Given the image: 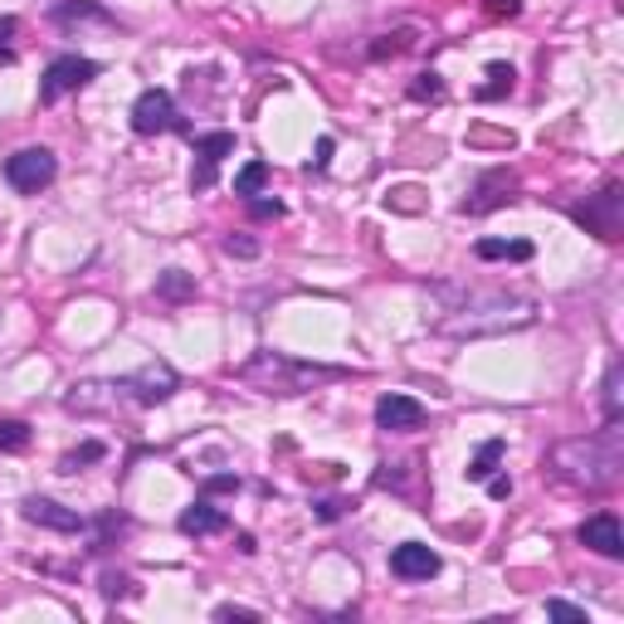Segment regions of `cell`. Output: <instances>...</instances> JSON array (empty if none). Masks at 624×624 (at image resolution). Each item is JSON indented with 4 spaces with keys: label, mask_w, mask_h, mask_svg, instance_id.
<instances>
[{
    "label": "cell",
    "mask_w": 624,
    "mask_h": 624,
    "mask_svg": "<svg viewBox=\"0 0 624 624\" xmlns=\"http://www.w3.org/2000/svg\"><path fill=\"white\" fill-rule=\"evenodd\" d=\"M552 474L571 488L605 492L624 478V430L605 424V430L586 434V440H566L552 449Z\"/></svg>",
    "instance_id": "obj_1"
},
{
    "label": "cell",
    "mask_w": 624,
    "mask_h": 624,
    "mask_svg": "<svg viewBox=\"0 0 624 624\" xmlns=\"http://www.w3.org/2000/svg\"><path fill=\"white\" fill-rule=\"evenodd\" d=\"M449 298H454V308H444V317L434 327H440L444 337H488V332H518V327H532L536 322V303L532 298H518V293H454L444 288Z\"/></svg>",
    "instance_id": "obj_2"
},
{
    "label": "cell",
    "mask_w": 624,
    "mask_h": 624,
    "mask_svg": "<svg viewBox=\"0 0 624 624\" xmlns=\"http://www.w3.org/2000/svg\"><path fill=\"white\" fill-rule=\"evenodd\" d=\"M235 381L264 390V396H303V390H313L317 381H337V371L303 366V361H288L279 352H259L254 361H245V366L235 371Z\"/></svg>",
    "instance_id": "obj_3"
},
{
    "label": "cell",
    "mask_w": 624,
    "mask_h": 624,
    "mask_svg": "<svg viewBox=\"0 0 624 624\" xmlns=\"http://www.w3.org/2000/svg\"><path fill=\"white\" fill-rule=\"evenodd\" d=\"M54 177H59V161H54L49 147H25L5 161V181L15 185L20 195H39L45 185H54Z\"/></svg>",
    "instance_id": "obj_4"
},
{
    "label": "cell",
    "mask_w": 624,
    "mask_h": 624,
    "mask_svg": "<svg viewBox=\"0 0 624 624\" xmlns=\"http://www.w3.org/2000/svg\"><path fill=\"white\" fill-rule=\"evenodd\" d=\"M89 79H98V64L93 59H79V54H64V59H54L45 69V83H39V98L45 103H59L64 93L83 89Z\"/></svg>",
    "instance_id": "obj_5"
},
{
    "label": "cell",
    "mask_w": 624,
    "mask_h": 624,
    "mask_svg": "<svg viewBox=\"0 0 624 624\" xmlns=\"http://www.w3.org/2000/svg\"><path fill=\"white\" fill-rule=\"evenodd\" d=\"M117 386H123V396H133L137 405H161V400H171V390H177L181 381L167 361H151V366L137 371V376H123Z\"/></svg>",
    "instance_id": "obj_6"
},
{
    "label": "cell",
    "mask_w": 624,
    "mask_h": 624,
    "mask_svg": "<svg viewBox=\"0 0 624 624\" xmlns=\"http://www.w3.org/2000/svg\"><path fill=\"white\" fill-rule=\"evenodd\" d=\"M512 195H518V177H512L508 167H498V171H488V177H478L474 195L464 201V215H488V211H498V205H508Z\"/></svg>",
    "instance_id": "obj_7"
},
{
    "label": "cell",
    "mask_w": 624,
    "mask_h": 624,
    "mask_svg": "<svg viewBox=\"0 0 624 624\" xmlns=\"http://www.w3.org/2000/svg\"><path fill=\"white\" fill-rule=\"evenodd\" d=\"M133 127L141 137H157V133H171L177 127V103H171V93H161V89H147L137 98V107H133Z\"/></svg>",
    "instance_id": "obj_8"
},
{
    "label": "cell",
    "mask_w": 624,
    "mask_h": 624,
    "mask_svg": "<svg viewBox=\"0 0 624 624\" xmlns=\"http://www.w3.org/2000/svg\"><path fill=\"white\" fill-rule=\"evenodd\" d=\"M620 185H605V191L595 195V201H586L576 211V220L586 225V229H595L600 239H620Z\"/></svg>",
    "instance_id": "obj_9"
},
{
    "label": "cell",
    "mask_w": 624,
    "mask_h": 624,
    "mask_svg": "<svg viewBox=\"0 0 624 624\" xmlns=\"http://www.w3.org/2000/svg\"><path fill=\"white\" fill-rule=\"evenodd\" d=\"M580 546H590L595 556H610V561H620V556H624V532H620V518H615V512H595V518L580 522Z\"/></svg>",
    "instance_id": "obj_10"
},
{
    "label": "cell",
    "mask_w": 624,
    "mask_h": 624,
    "mask_svg": "<svg viewBox=\"0 0 624 624\" xmlns=\"http://www.w3.org/2000/svg\"><path fill=\"white\" fill-rule=\"evenodd\" d=\"M376 424L381 430H390V434H410V430H420L424 424V405L410 400V396H381Z\"/></svg>",
    "instance_id": "obj_11"
},
{
    "label": "cell",
    "mask_w": 624,
    "mask_h": 624,
    "mask_svg": "<svg viewBox=\"0 0 624 624\" xmlns=\"http://www.w3.org/2000/svg\"><path fill=\"white\" fill-rule=\"evenodd\" d=\"M390 571H396L400 580H430L434 571H440V556H434L424 542H405V546L390 552Z\"/></svg>",
    "instance_id": "obj_12"
},
{
    "label": "cell",
    "mask_w": 624,
    "mask_h": 624,
    "mask_svg": "<svg viewBox=\"0 0 624 624\" xmlns=\"http://www.w3.org/2000/svg\"><path fill=\"white\" fill-rule=\"evenodd\" d=\"M25 522H35V527H49V532H83V518L73 508H64V502L54 498H25Z\"/></svg>",
    "instance_id": "obj_13"
},
{
    "label": "cell",
    "mask_w": 624,
    "mask_h": 624,
    "mask_svg": "<svg viewBox=\"0 0 624 624\" xmlns=\"http://www.w3.org/2000/svg\"><path fill=\"white\" fill-rule=\"evenodd\" d=\"M195 151H201V171H195V191H205V185L215 181V167H220V161L229 157V151H235V137L229 133H211V137H195Z\"/></svg>",
    "instance_id": "obj_14"
},
{
    "label": "cell",
    "mask_w": 624,
    "mask_h": 624,
    "mask_svg": "<svg viewBox=\"0 0 624 624\" xmlns=\"http://www.w3.org/2000/svg\"><path fill=\"white\" fill-rule=\"evenodd\" d=\"M117 396H123L117 381H89V386H73L69 410H113Z\"/></svg>",
    "instance_id": "obj_15"
},
{
    "label": "cell",
    "mask_w": 624,
    "mask_h": 624,
    "mask_svg": "<svg viewBox=\"0 0 624 624\" xmlns=\"http://www.w3.org/2000/svg\"><path fill=\"white\" fill-rule=\"evenodd\" d=\"M181 532L185 536H211V532H225V512L211 508V502H195V508L181 512Z\"/></svg>",
    "instance_id": "obj_16"
},
{
    "label": "cell",
    "mask_w": 624,
    "mask_h": 624,
    "mask_svg": "<svg viewBox=\"0 0 624 624\" xmlns=\"http://www.w3.org/2000/svg\"><path fill=\"white\" fill-rule=\"evenodd\" d=\"M498 458H502V440H488V444L474 454V464L464 468V474H468V484H488V478H492V468H498Z\"/></svg>",
    "instance_id": "obj_17"
},
{
    "label": "cell",
    "mask_w": 624,
    "mask_h": 624,
    "mask_svg": "<svg viewBox=\"0 0 624 624\" xmlns=\"http://www.w3.org/2000/svg\"><path fill=\"white\" fill-rule=\"evenodd\" d=\"M478 259H532V245H522V239H478Z\"/></svg>",
    "instance_id": "obj_18"
},
{
    "label": "cell",
    "mask_w": 624,
    "mask_h": 624,
    "mask_svg": "<svg viewBox=\"0 0 624 624\" xmlns=\"http://www.w3.org/2000/svg\"><path fill=\"white\" fill-rule=\"evenodd\" d=\"M157 293H161V298H171V303L195 298V279H191V273H181V269H167L157 279Z\"/></svg>",
    "instance_id": "obj_19"
},
{
    "label": "cell",
    "mask_w": 624,
    "mask_h": 624,
    "mask_svg": "<svg viewBox=\"0 0 624 624\" xmlns=\"http://www.w3.org/2000/svg\"><path fill=\"white\" fill-rule=\"evenodd\" d=\"M264 185H269V167H264V161H249V167L235 177V195L254 201V195H264Z\"/></svg>",
    "instance_id": "obj_20"
},
{
    "label": "cell",
    "mask_w": 624,
    "mask_h": 624,
    "mask_svg": "<svg viewBox=\"0 0 624 624\" xmlns=\"http://www.w3.org/2000/svg\"><path fill=\"white\" fill-rule=\"evenodd\" d=\"M620 386H624V366L620 361H610V371H605V424H620V415H624Z\"/></svg>",
    "instance_id": "obj_21"
},
{
    "label": "cell",
    "mask_w": 624,
    "mask_h": 624,
    "mask_svg": "<svg viewBox=\"0 0 624 624\" xmlns=\"http://www.w3.org/2000/svg\"><path fill=\"white\" fill-rule=\"evenodd\" d=\"M512 79H518V73H512V64H488V83L478 89V98H502V93L512 89Z\"/></svg>",
    "instance_id": "obj_22"
},
{
    "label": "cell",
    "mask_w": 624,
    "mask_h": 624,
    "mask_svg": "<svg viewBox=\"0 0 624 624\" xmlns=\"http://www.w3.org/2000/svg\"><path fill=\"white\" fill-rule=\"evenodd\" d=\"M25 444H30V424H20V420H0V449H5V454H20Z\"/></svg>",
    "instance_id": "obj_23"
},
{
    "label": "cell",
    "mask_w": 624,
    "mask_h": 624,
    "mask_svg": "<svg viewBox=\"0 0 624 624\" xmlns=\"http://www.w3.org/2000/svg\"><path fill=\"white\" fill-rule=\"evenodd\" d=\"M410 98H420V103H424V98H430V103H440V98H444L440 73H420V79L410 83Z\"/></svg>",
    "instance_id": "obj_24"
},
{
    "label": "cell",
    "mask_w": 624,
    "mask_h": 624,
    "mask_svg": "<svg viewBox=\"0 0 624 624\" xmlns=\"http://www.w3.org/2000/svg\"><path fill=\"white\" fill-rule=\"evenodd\" d=\"M415 39H410V30H400V35H381V45H371V59H386V54H400V49H410Z\"/></svg>",
    "instance_id": "obj_25"
},
{
    "label": "cell",
    "mask_w": 624,
    "mask_h": 624,
    "mask_svg": "<svg viewBox=\"0 0 624 624\" xmlns=\"http://www.w3.org/2000/svg\"><path fill=\"white\" fill-rule=\"evenodd\" d=\"M54 20H59V25H73V20H107V15L98 5H59Z\"/></svg>",
    "instance_id": "obj_26"
},
{
    "label": "cell",
    "mask_w": 624,
    "mask_h": 624,
    "mask_svg": "<svg viewBox=\"0 0 624 624\" xmlns=\"http://www.w3.org/2000/svg\"><path fill=\"white\" fill-rule=\"evenodd\" d=\"M15 35H20V20L15 15H5V20H0V59H15Z\"/></svg>",
    "instance_id": "obj_27"
},
{
    "label": "cell",
    "mask_w": 624,
    "mask_h": 624,
    "mask_svg": "<svg viewBox=\"0 0 624 624\" xmlns=\"http://www.w3.org/2000/svg\"><path fill=\"white\" fill-rule=\"evenodd\" d=\"M98 458H103V444H83L79 454H69L59 468H64V474H79V464H98Z\"/></svg>",
    "instance_id": "obj_28"
},
{
    "label": "cell",
    "mask_w": 624,
    "mask_h": 624,
    "mask_svg": "<svg viewBox=\"0 0 624 624\" xmlns=\"http://www.w3.org/2000/svg\"><path fill=\"white\" fill-rule=\"evenodd\" d=\"M546 615L552 620H571V624H586V610L571 605V600H546Z\"/></svg>",
    "instance_id": "obj_29"
},
{
    "label": "cell",
    "mask_w": 624,
    "mask_h": 624,
    "mask_svg": "<svg viewBox=\"0 0 624 624\" xmlns=\"http://www.w3.org/2000/svg\"><path fill=\"white\" fill-rule=\"evenodd\" d=\"M484 10H488L492 20H512L522 10V0H484Z\"/></svg>",
    "instance_id": "obj_30"
},
{
    "label": "cell",
    "mask_w": 624,
    "mask_h": 624,
    "mask_svg": "<svg viewBox=\"0 0 624 624\" xmlns=\"http://www.w3.org/2000/svg\"><path fill=\"white\" fill-rule=\"evenodd\" d=\"M249 215H254V220H279L283 205L279 201H259V195H254V201H249Z\"/></svg>",
    "instance_id": "obj_31"
},
{
    "label": "cell",
    "mask_w": 624,
    "mask_h": 624,
    "mask_svg": "<svg viewBox=\"0 0 624 624\" xmlns=\"http://www.w3.org/2000/svg\"><path fill=\"white\" fill-rule=\"evenodd\" d=\"M225 254H239V259H254V254H259V245H254V239H235V235H229V239H225Z\"/></svg>",
    "instance_id": "obj_32"
},
{
    "label": "cell",
    "mask_w": 624,
    "mask_h": 624,
    "mask_svg": "<svg viewBox=\"0 0 624 624\" xmlns=\"http://www.w3.org/2000/svg\"><path fill=\"white\" fill-rule=\"evenodd\" d=\"M415 185H400V191H390V205H400V211H420V201H415Z\"/></svg>",
    "instance_id": "obj_33"
},
{
    "label": "cell",
    "mask_w": 624,
    "mask_h": 624,
    "mask_svg": "<svg viewBox=\"0 0 624 624\" xmlns=\"http://www.w3.org/2000/svg\"><path fill=\"white\" fill-rule=\"evenodd\" d=\"M347 508H352V502H342V498H327V502H317V518H322V522H332V518H342Z\"/></svg>",
    "instance_id": "obj_34"
},
{
    "label": "cell",
    "mask_w": 624,
    "mask_h": 624,
    "mask_svg": "<svg viewBox=\"0 0 624 624\" xmlns=\"http://www.w3.org/2000/svg\"><path fill=\"white\" fill-rule=\"evenodd\" d=\"M215 620H259L254 610H245V605H220L215 610Z\"/></svg>",
    "instance_id": "obj_35"
},
{
    "label": "cell",
    "mask_w": 624,
    "mask_h": 624,
    "mask_svg": "<svg viewBox=\"0 0 624 624\" xmlns=\"http://www.w3.org/2000/svg\"><path fill=\"white\" fill-rule=\"evenodd\" d=\"M127 590H133V580L127 576H107L103 580V595H127Z\"/></svg>",
    "instance_id": "obj_36"
},
{
    "label": "cell",
    "mask_w": 624,
    "mask_h": 624,
    "mask_svg": "<svg viewBox=\"0 0 624 624\" xmlns=\"http://www.w3.org/2000/svg\"><path fill=\"white\" fill-rule=\"evenodd\" d=\"M235 488H239L235 474H220V478H211V484H205V492H235Z\"/></svg>",
    "instance_id": "obj_37"
},
{
    "label": "cell",
    "mask_w": 624,
    "mask_h": 624,
    "mask_svg": "<svg viewBox=\"0 0 624 624\" xmlns=\"http://www.w3.org/2000/svg\"><path fill=\"white\" fill-rule=\"evenodd\" d=\"M327 161H332V137H322V141H317V157H313V167H317V171H322V167H327Z\"/></svg>",
    "instance_id": "obj_38"
},
{
    "label": "cell",
    "mask_w": 624,
    "mask_h": 624,
    "mask_svg": "<svg viewBox=\"0 0 624 624\" xmlns=\"http://www.w3.org/2000/svg\"><path fill=\"white\" fill-rule=\"evenodd\" d=\"M488 492H492V498H508V492H512V478H492Z\"/></svg>",
    "instance_id": "obj_39"
}]
</instances>
